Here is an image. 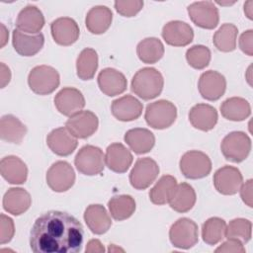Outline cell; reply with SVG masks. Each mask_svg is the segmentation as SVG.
Here are the masks:
<instances>
[{
  "label": "cell",
  "instance_id": "cell-43",
  "mask_svg": "<svg viewBox=\"0 0 253 253\" xmlns=\"http://www.w3.org/2000/svg\"><path fill=\"white\" fill-rule=\"evenodd\" d=\"M215 252H226V253H244L245 252V247L243 246V243L238 240V239H234V238H227L226 241H224L223 243H221V245H219L216 249Z\"/></svg>",
  "mask_w": 253,
  "mask_h": 253
},
{
  "label": "cell",
  "instance_id": "cell-31",
  "mask_svg": "<svg viewBox=\"0 0 253 253\" xmlns=\"http://www.w3.org/2000/svg\"><path fill=\"white\" fill-rule=\"evenodd\" d=\"M27 133L26 126L15 116L5 115L0 121V137L3 141L20 144Z\"/></svg>",
  "mask_w": 253,
  "mask_h": 253
},
{
  "label": "cell",
  "instance_id": "cell-32",
  "mask_svg": "<svg viewBox=\"0 0 253 253\" xmlns=\"http://www.w3.org/2000/svg\"><path fill=\"white\" fill-rule=\"evenodd\" d=\"M221 116L233 122L246 120L251 114V107L247 100L241 97H231L226 99L220 105Z\"/></svg>",
  "mask_w": 253,
  "mask_h": 253
},
{
  "label": "cell",
  "instance_id": "cell-27",
  "mask_svg": "<svg viewBox=\"0 0 253 253\" xmlns=\"http://www.w3.org/2000/svg\"><path fill=\"white\" fill-rule=\"evenodd\" d=\"M31 204L32 198L23 188H10L3 197V209L13 215L26 212Z\"/></svg>",
  "mask_w": 253,
  "mask_h": 253
},
{
  "label": "cell",
  "instance_id": "cell-52",
  "mask_svg": "<svg viewBox=\"0 0 253 253\" xmlns=\"http://www.w3.org/2000/svg\"><path fill=\"white\" fill-rule=\"evenodd\" d=\"M235 2H216V4L221 5V6H229V5H233Z\"/></svg>",
  "mask_w": 253,
  "mask_h": 253
},
{
  "label": "cell",
  "instance_id": "cell-36",
  "mask_svg": "<svg viewBox=\"0 0 253 253\" xmlns=\"http://www.w3.org/2000/svg\"><path fill=\"white\" fill-rule=\"evenodd\" d=\"M238 29L235 25L225 23L214 33L212 42L214 46L223 52H230L236 48Z\"/></svg>",
  "mask_w": 253,
  "mask_h": 253
},
{
  "label": "cell",
  "instance_id": "cell-45",
  "mask_svg": "<svg viewBox=\"0 0 253 253\" xmlns=\"http://www.w3.org/2000/svg\"><path fill=\"white\" fill-rule=\"evenodd\" d=\"M252 189H253V181L252 179L247 180L245 183H242L239 191L240 197L244 204H246L249 208L253 207V198H252Z\"/></svg>",
  "mask_w": 253,
  "mask_h": 253
},
{
  "label": "cell",
  "instance_id": "cell-38",
  "mask_svg": "<svg viewBox=\"0 0 253 253\" xmlns=\"http://www.w3.org/2000/svg\"><path fill=\"white\" fill-rule=\"evenodd\" d=\"M226 222L220 217H211L202 226V237L209 245H215L225 238Z\"/></svg>",
  "mask_w": 253,
  "mask_h": 253
},
{
  "label": "cell",
  "instance_id": "cell-24",
  "mask_svg": "<svg viewBox=\"0 0 253 253\" xmlns=\"http://www.w3.org/2000/svg\"><path fill=\"white\" fill-rule=\"evenodd\" d=\"M0 173L10 184H24L28 178V168L25 162L15 155H8L0 162Z\"/></svg>",
  "mask_w": 253,
  "mask_h": 253
},
{
  "label": "cell",
  "instance_id": "cell-47",
  "mask_svg": "<svg viewBox=\"0 0 253 253\" xmlns=\"http://www.w3.org/2000/svg\"><path fill=\"white\" fill-rule=\"evenodd\" d=\"M85 251L87 253H102L105 251V248L98 239H92L87 243Z\"/></svg>",
  "mask_w": 253,
  "mask_h": 253
},
{
  "label": "cell",
  "instance_id": "cell-51",
  "mask_svg": "<svg viewBox=\"0 0 253 253\" xmlns=\"http://www.w3.org/2000/svg\"><path fill=\"white\" fill-rule=\"evenodd\" d=\"M114 251H124V250L119 247H116L114 244H111L109 247V252H114Z\"/></svg>",
  "mask_w": 253,
  "mask_h": 253
},
{
  "label": "cell",
  "instance_id": "cell-23",
  "mask_svg": "<svg viewBox=\"0 0 253 253\" xmlns=\"http://www.w3.org/2000/svg\"><path fill=\"white\" fill-rule=\"evenodd\" d=\"M44 26V17L42 11L34 5H28L23 8L18 14L16 27L19 31L29 34H40L41 30Z\"/></svg>",
  "mask_w": 253,
  "mask_h": 253
},
{
  "label": "cell",
  "instance_id": "cell-15",
  "mask_svg": "<svg viewBox=\"0 0 253 253\" xmlns=\"http://www.w3.org/2000/svg\"><path fill=\"white\" fill-rule=\"evenodd\" d=\"M54 105L60 114L66 117H71L82 111L85 106V99L78 89L65 87L55 95Z\"/></svg>",
  "mask_w": 253,
  "mask_h": 253
},
{
  "label": "cell",
  "instance_id": "cell-41",
  "mask_svg": "<svg viewBox=\"0 0 253 253\" xmlns=\"http://www.w3.org/2000/svg\"><path fill=\"white\" fill-rule=\"evenodd\" d=\"M143 7V1L131 0V1H116L115 9L116 11L124 17H133L135 16Z\"/></svg>",
  "mask_w": 253,
  "mask_h": 253
},
{
  "label": "cell",
  "instance_id": "cell-26",
  "mask_svg": "<svg viewBox=\"0 0 253 253\" xmlns=\"http://www.w3.org/2000/svg\"><path fill=\"white\" fill-rule=\"evenodd\" d=\"M84 220L88 228L95 234L101 235L106 233L111 225L112 220L104 206L99 204L90 205L84 211Z\"/></svg>",
  "mask_w": 253,
  "mask_h": 253
},
{
  "label": "cell",
  "instance_id": "cell-10",
  "mask_svg": "<svg viewBox=\"0 0 253 253\" xmlns=\"http://www.w3.org/2000/svg\"><path fill=\"white\" fill-rule=\"evenodd\" d=\"M48 187L57 193L66 192L75 182V173L72 166L66 161H56L46 172Z\"/></svg>",
  "mask_w": 253,
  "mask_h": 253
},
{
  "label": "cell",
  "instance_id": "cell-49",
  "mask_svg": "<svg viewBox=\"0 0 253 253\" xmlns=\"http://www.w3.org/2000/svg\"><path fill=\"white\" fill-rule=\"evenodd\" d=\"M9 38V31L4 26V24H1V43L0 46L4 47V45L7 43Z\"/></svg>",
  "mask_w": 253,
  "mask_h": 253
},
{
  "label": "cell",
  "instance_id": "cell-46",
  "mask_svg": "<svg viewBox=\"0 0 253 253\" xmlns=\"http://www.w3.org/2000/svg\"><path fill=\"white\" fill-rule=\"evenodd\" d=\"M11 80V71L10 68L3 62L0 64V81H1V88H4L6 85L9 84Z\"/></svg>",
  "mask_w": 253,
  "mask_h": 253
},
{
  "label": "cell",
  "instance_id": "cell-12",
  "mask_svg": "<svg viewBox=\"0 0 253 253\" xmlns=\"http://www.w3.org/2000/svg\"><path fill=\"white\" fill-rule=\"evenodd\" d=\"M243 183L240 170L236 167L225 165L215 171L213 175V185L215 190L221 195L236 194Z\"/></svg>",
  "mask_w": 253,
  "mask_h": 253
},
{
  "label": "cell",
  "instance_id": "cell-17",
  "mask_svg": "<svg viewBox=\"0 0 253 253\" xmlns=\"http://www.w3.org/2000/svg\"><path fill=\"white\" fill-rule=\"evenodd\" d=\"M162 38L172 46H186L194 39V31L191 26L182 21H170L162 29Z\"/></svg>",
  "mask_w": 253,
  "mask_h": 253
},
{
  "label": "cell",
  "instance_id": "cell-40",
  "mask_svg": "<svg viewBox=\"0 0 253 253\" xmlns=\"http://www.w3.org/2000/svg\"><path fill=\"white\" fill-rule=\"evenodd\" d=\"M186 59L189 65L193 68L204 69L209 65L211 61V50L206 45H193L187 49Z\"/></svg>",
  "mask_w": 253,
  "mask_h": 253
},
{
  "label": "cell",
  "instance_id": "cell-35",
  "mask_svg": "<svg viewBox=\"0 0 253 253\" xmlns=\"http://www.w3.org/2000/svg\"><path fill=\"white\" fill-rule=\"evenodd\" d=\"M98 68V54L95 49L84 48L76 60V73L82 80H90L94 77Z\"/></svg>",
  "mask_w": 253,
  "mask_h": 253
},
{
  "label": "cell",
  "instance_id": "cell-14",
  "mask_svg": "<svg viewBox=\"0 0 253 253\" xmlns=\"http://www.w3.org/2000/svg\"><path fill=\"white\" fill-rule=\"evenodd\" d=\"M198 89L204 99L216 101L225 92L226 80L221 73L214 70H209L202 73L200 76Z\"/></svg>",
  "mask_w": 253,
  "mask_h": 253
},
{
  "label": "cell",
  "instance_id": "cell-42",
  "mask_svg": "<svg viewBox=\"0 0 253 253\" xmlns=\"http://www.w3.org/2000/svg\"><path fill=\"white\" fill-rule=\"evenodd\" d=\"M15 234L13 219L4 213L0 215V243L5 244L12 240Z\"/></svg>",
  "mask_w": 253,
  "mask_h": 253
},
{
  "label": "cell",
  "instance_id": "cell-30",
  "mask_svg": "<svg viewBox=\"0 0 253 253\" xmlns=\"http://www.w3.org/2000/svg\"><path fill=\"white\" fill-rule=\"evenodd\" d=\"M197 196L194 188L188 183H180L175 187L170 199L169 206L177 212H187L196 204Z\"/></svg>",
  "mask_w": 253,
  "mask_h": 253
},
{
  "label": "cell",
  "instance_id": "cell-22",
  "mask_svg": "<svg viewBox=\"0 0 253 253\" xmlns=\"http://www.w3.org/2000/svg\"><path fill=\"white\" fill-rule=\"evenodd\" d=\"M12 43L16 52L20 55L33 56L42 48L44 37L42 33L29 35L15 29L12 35Z\"/></svg>",
  "mask_w": 253,
  "mask_h": 253
},
{
  "label": "cell",
  "instance_id": "cell-1",
  "mask_svg": "<svg viewBox=\"0 0 253 253\" xmlns=\"http://www.w3.org/2000/svg\"><path fill=\"white\" fill-rule=\"evenodd\" d=\"M84 230L81 222L65 211H49L34 222L30 246L35 253H76L81 250Z\"/></svg>",
  "mask_w": 253,
  "mask_h": 253
},
{
  "label": "cell",
  "instance_id": "cell-16",
  "mask_svg": "<svg viewBox=\"0 0 253 253\" xmlns=\"http://www.w3.org/2000/svg\"><path fill=\"white\" fill-rule=\"evenodd\" d=\"M53 41L59 45H71L79 38L80 31L77 23L69 17H60L50 24Z\"/></svg>",
  "mask_w": 253,
  "mask_h": 253
},
{
  "label": "cell",
  "instance_id": "cell-7",
  "mask_svg": "<svg viewBox=\"0 0 253 253\" xmlns=\"http://www.w3.org/2000/svg\"><path fill=\"white\" fill-rule=\"evenodd\" d=\"M169 239L174 247L180 249L192 248L199 241L197 223L188 217L179 218L170 227Z\"/></svg>",
  "mask_w": 253,
  "mask_h": 253
},
{
  "label": "cell",
  "instance_id": "cell-29",
  "mask_svg": "<svg viewBox=\"0 0 253 253\" xmlns=\"http://www.w3.org/2000/svg\"><path fill=\"white\" fill-rule=\"evenodd\" d=\"M113 13L107 6L99 5L91 8L85 19L87 30L94 35L104 34L111 26Z\"/></svg>",
  "mask_w": 253,
  "mask_h": 253
},
{
  "label": "cell",
  "instance_id": "cell-20",
  "mask_svg": "<svg viewBox=\"0 0 253 253\" xmlns=\"http://www.w3.org/2000/svg\"><path fill=\"white\" fill-rule=\"evenodd\" d=\"M133 157L131 152L122 143L115 142L106 149L105 164L108 168L116 173H125L132 163Z\"/></svg>",
  "mask_w": 253,
  "mask_h": 253
},
{
  "label": "cell",
  "instance_id": "cell-4",
  "mask_svg": "<svg viewBox=\"0 0 253 253\" xmlns=\"http://www.w3.org/2000/svg\"><path fill=\"white\" fill-rule=\"evenodd\" d=\"M177 118L176 106L167 100H158L147 105L144 119L149 126L164 129L171 126Z\"/></svg>",
  "mask_w": 253,
  "mask_h": 253
},
{
  "label": "cell",
  "instance_id": "cell-44",
  "mask_svg": "<svg viewBox=\"0 0 253 253\" xmlns=\"http://www.w3.org/2000/svg\"><path fill=\"white\" fill-rule=\"evenodd\" d=\"M239 47L247 55H253V31L248 30L241 34L239 38Z\"/></svg>",
  "mask_w": 253,
  "mask_h": 253
},
{
  "label": "cell",
  "instance_id": "cell-9",
  "mask_svg": "<svg viewBox=\"0 0 253 253\" xmlns=\"http://www.w3.org/2000/svg\"><path fill=\"white\" fill-rule=\"evenodd\" d=\"M159 166L155 160L144 157L136 160L129 173V183L136 190L147 189L157 178Z\"/></svg>",
  "mask_w": 253,
  "mask_h": 253
},
{
  "label": "cell",
  "instance_id": "cell-6",
  "mask_svg": "<svg viewBox=\"0 0 253 253\" xmlns=\"http://www.w3.org/2000/svg\"><path fill=\"white\" fill-rule=\"evenodd\" d=\"M220 149L226 160L239 163L247 158L251 150V139L243 131H232L221 141Z\"/></svg>",
  "mask_w": 253,
  "mask_h": 253
},
{
  "label": "cell",
  "instance_id": "cell-8",
  "mask_svg": "<svg viewBox=\"0 0 253 253\" xmlns=\"http://www.w3.org/2000/svg\"><path fill=\"white\" fill-rule=\"evenodd\" d=\"M74 164L81 174L88 176L98 175L104 170L105 154L97 146L85 145L77 152Z\"/></svg>",
  "mask_w": 253,
  "mask_h": 253
},
{
  "label": "cell",
  "instance_id": "cell-3",
  "mask_svg": "<svg viewBox=\"0 0 253 253\" xmlns=\"http://www.w3.org/2000/svg\"><path fill=\"white\" fill-rule=\"evenodd\" d=\"M60 83L57 70L48 65L34 67L28 76L30 89L38 95H48L52 93Z\"/></svg>",
  "mask_w": 253,
  "mask_h": 253
},
{
  "label": "cell",
  "instance_id": "cell-34",
  "mask_svg": "<svg viewBox=\"0 0 253 253\" xmlns=\"http://www.w3.org/2000/svg\"><path fill=\"white\" fill-rule=\"evenodd\" d=\"M108 208L112 217L121 221L132 215L135 211V201L129 195H119L111 198Z\"/></svg>",
  "mask_w": 253,
  "mask_h": 253
},
{
  "label": "cell",
  "instance_id": "cell-18",
  "mask_svg": "<svg viewBox=\"0 0 253 253\" xmlns=\"http://www.w3.org/2000/svg\"><path fill=\"white\" fill-rule=\"evenodd\" d=\"M49 149L58 156H68L77 147V138L66 127H58L51 130L46 137Z\"/></svg>",
  "mask_w": 253,
  "mask_h": 253
},
{
  "label": "cell",
  "instance_id": "cell-39",
  "mask_svg": "<svg viewBox=\"0 0 253 253\" xmlns=\"http://www.w3.org/2000/svg\"><path fill=\"white\" fill-rule=\"evenodd\" d=\"M252 223L246 218H234L226 225L225 237L240 240L242 243H247L251 239Z\"/></svg>",
  "mask_w": 253,
  "mask_h": 253
},
{
  "label": "cell",
  "instance_id": "cell-5",
  "mask_svg": "<svg viewBox=\"0 0 253 253\" xmlns=\"http://www.w3.org/2000/svg\"><path fill=\"white\" fill-rule=\"evenodd\" d=\"M180 170L187 179H201L211 171L210 157L199 150H190L184 153L179 162Z\"/></svg>",
  "mask_w": 253,
  "mask_h": 253
},
{
  "label": "cell",
  "instance_id": "cell-2",
  "mask_svg": "<svg viewBox=\"0 0 253 253\" xmlns=\"http://www.w3.org/2000/svg\"><path fill=\"white\" fill-rule=\"evenodd\" d=\"M164 79L162 74L153 67L139 69L131 80V91L142 100H151L162 92Z\"/></svg>",
  "mask_w": 253,
  "mask_h": 253
},
{
  "label": "cell",
  "instance_id": "cell-19",
  "mask_svg": "<svg viewBox=\"0 0 253 253\" xmlns=\"http://www.w3.org/2000/svg\"><path fill=\"white\" fill-rule=\"evenodd\" d=\"M98 86L107 96L114 97L124 93L127 86L126 76L115 68H105L98 74Z\"/></svg>",
  "mask_w": 253,
  "mask_h": 253
},
{
  "label": "cell",
  "instance_id": "cell-50",
  "mask_svg": "<svg viewBox=\"0 0 253 253\" xmlns=\"http://www.w3.org/2000/svg\"><path fill=\"white\" fill-rule=\"evenodd\" d=\"M251 69H252V65H250L249 67H248V69H247V72H246V75H245V77H246V79H247V82H248V84L250 85V86H252V76H251Z\"/></svg>",
  "mask_w": 253,
  "mask_h": 253
},
{
  "label": "cell",
  "instance_id": "cell-28",
  "mask_svg": "<svg viewBox=\"0 0 253 253\" xmlns=\"http://www.w3.org/2000/svg\"><path fill=\"white\" fill-rule=\"evenodd\" d=\"M129 148L136 154L149 152L155 144L154 134L147 128L135 127L127 130L124 137Z\"/></svg>",
  "mask_w": 253,
  "mask_h": 253
},
{
  "label": "cell",
  "instance_id": "cell-48",
  "mask_svg": "<svg viewBox=\"0 0 253 253\" xmlns=\"http://www.w3.org/2000/svg\"><path fill=\"white\" fill-rule=\"evenodd\" d=\"M244 13L248 19H253V1L249 0L244 4Z\"/></svg>",
  "mask_w": 253,
  "mask_h": 253
},
{
  "label": "cell",
  "instance_id": "cell-25",
  "mask_svg": "<svg viewBox=\"0 0 253 253\" xmlns=\"http://www.w3.org/2000/svg\"><path fill=\"white\" fill-rule=\"evenodd\" d=\"M216 110L208 104L195 105L189 112V121L191 125L200 130L209 131L212 129L217 123Z\"/></svg>",
  "mask_w": 253,
  "mask_h": 253
},
{
  "label": "cell",
  "instance_id": "cell-37",
  "mask_svg": "<svg viewBox=\"0 0 253 253\" xmlns=\"http://www.w3.org/2000/svg\"><path fill=\"white\" fill-rule=\"evenodd\" d=\"M177 186L176 178L171 175L162 176L149 191V199L154 205L168 204L169 199Z\"/></svg>",
  "mask_w": 253,
  "mask_h": 253
},
{
  "label": "cell",
  "instance_id": "cell-13",
  "mask_svg": "<svg viewBox=\"0 0 253 253\" xmlns=\"http://www.w3.org/2000/svg\"><path fill=\"white\" fill-rule=\"evenodd\" d=\"M99 121L97 116L91 111H80L69 117L65 123V127L76 138H87L98 128Z\"/></svg>",
  "mask_w": 253,
  "mask_h": 253
},
{
  "label": "cell",
  "instance_id": "cell-33",
  "mask_svg": "<svg viewBox=\"0 0 253 253\" xmlns=\"http://www.w3.org/2000/svg\"><path fill=\"white\" fill-rule=\"evenodd\" d=\"M136 53L143 63H156L164 54V45L157 38H146L138 42L136 46Z\"/></svg>",
  "mask_w": 253,
  "mask_h": 253
},
{
  "label": "cell",
  "instance_id": "cell-21",
  "mask_svg": "<svg viewBox=\"0 0 253 253\" xmlns=\"http://www.w3.org/2000/svg\"><path fill=\"white\" fill-rule=\"evenodd\" d=\"M142 109V104L131 95H125L114 100L111 106L113 116L122 122H130L138 119Z\"/></svg>",
  "mask_w": 253,
  "mask_h": 253
},
{
  "label": "cell",
  "instance_id": "cell-11",
  "mask_svg": "<svg viewBox=\"0 0 253 253\" xmlns=\"http://www.w3.org/2000/svg\"><path fill=\"white\" fill-rule=\"evenodd\" d=\"M192 22L203 29H214L219 22L216 6L211 1H199L190 4L187 8Z\"/></svg>",
  "mask_w": 253,
  "mask_h": 253
}]
</instances>
